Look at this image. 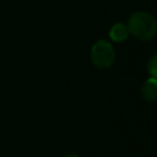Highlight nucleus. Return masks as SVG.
Instances as JSON below:
<instances>
[{"mask_svg":"<svg viewBox=\"0 0 157 157\" xmlns=\"http://www.w3.org/2000/svg\"><path fill=\"white\" fill-rule=\"evenodd\" d=\"M128 29L139 40H151L157 36V20L153 15L137 11L128 20Z\"/></svg>","mask_w":157,"mask_h":157,"instance_id":"nucleus-1","label":"nucleus"},{"mask_svg":"<svg viewBox=\"0 0 157 157\" xmlns=\"http://www.w3.org/2000/svg\"><path fill=\"white\" fill-rule=\"evenodd\" d=\"M115 59V52L108 40L101 39L96 42L91 48V60L98 69L109 67Z\"/></svg>","mask_w":157,"mask_h":157,"instance_id":"nucleus-2","label":"nucleus"},{"mask_svg":"<svg viewBox=\"0 0 157 157\" xmlns=\"http://www.w3.org/2000/svg\"><path fill=\"white\" fill-rule=\"evenodd\" d=\"M141 96L147 102H153L157 99V78L151 76L145 81L141 88Z\"/></svg>","mask_w":157,"mask_h":157,"instance_id":"nucleus-3","label":"nucleus"},{"mask_svg":"<svg viewBox=\"0 0 157 157\" xmlns=\"http://www.w3.org/2000/svg\"><path fill=\"white\" fill-rule=\"evenodd\" d=\"M129 34L130 33H129L128 26L125 23H121V22L113 25L112 28H110V31H109L110 39H113L114 42H118V43L126 40L128 37H129Z\"/></svg>","mask_w":157,"mask_h":157,"instance_id":"nucleus-4","label":"nucleus"},{"mask_svg":"<svg viewBox=\"0 0 157 157\" xmlns=\"http://www.w3.org/2000/svg\"><path fill=\"white\" fill-rule=\"evenodd\" d=\"M147 71L150 72V75L152 77L157 78V53L151 56V59L147 64Z\"/></svg>","mask_w":157,"mask_h":157,"instance_id":"nucleus-5","label":"nucleus"},{"mask_svg":"<svg viewBox=\"0 0 157 157\" xmlns=\"http://www.w3.org/2000/svg\"><path fill=\"white\" fill-rule=\"evenodd\" d=\"M65 157H78L77 155H67V156H65Z\"/></svg>","mask_w":157,"mask_h":157,"instance_id":"nucleus-6","label":"nucleus"}]
</instances>
